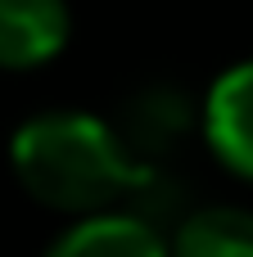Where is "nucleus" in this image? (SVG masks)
<instances>
[{
    "label": "nucleus",
    "instance_id": "obj_2",
    "mask_svg": "<svg viewBox=\"0 0 253 257\" xmlns=\"http://www.w3.org/2000/svg\"><path fill=\"white\" fill-rule=\"evenodd\" d=\"M204 131L213 154L253 181V59L217 77L204 104Z\"/></svg>",
    "mask_w": 253,
    "mask_h": 257
},
{
    "label": "nucleus",
    "instance_id": "obj_4",
    "mask_svg": "<svg viewBox=\"0 0 253 257\" xmlns=\"http://www.w3.org/2000/svg\"><path fill=\"white\" fill-rule=\"evenodd\" d=\"M45 257H167L163 235L131 212H95L54 239Z\"/></svg>",
    "mask_w": 253,
    "mask_h": 257
},
{
    "label": "nucleus",
    "instance_id": "obj_5",
    "mask_svg": "<svg viewBox=\"0 0 253 257\" xmlns=\"http://www.w3.org/2000/svg\"><path fill=\"white\" fill-rule=\"evenodd\" d=\"M172 257H253V212L204 208L181 221Z\"/></svg>",
    "mask_w": 253,
    "mask_h": 257
},
{
    "label": "nucleus",
    "instance_id": "obj_3",
    "mask_svg": "<svg viewBox=\"0 0 253 257\" xmlns=\"http://www.w3.org/2000/svg\"><path fill=\"white\" fill-rule=\"evenodd\" d=\"M68 41L63 0H0V68H41Z\"/></svg>",
    "mask_w": 253,
    "mask_h": 257
},
{
    "label": "nucleus",
    "instance_id": "obj_6",
    "mask_svg": "<svg viewBox=\"0 0 253 257\" xmlns=\"http://www.w3.org/2000/svg\"><path fill=\"white\" fill-rule=\"evenodd\" d=\"M186 126V104H177L172 95H145L140 99V113L131 117V140L145 145V140H167L172 131Z\"/></svg>",
    "mask_w": 253,
    "mask_h": 257
},
{
    "label": "nucleus",
    "instance_id": "obj_1",
    "mask_svg": "<svg viewBox=\"0 0 253 257\" xmlns=\"http://www.w3.org/2000/svg\"><path fill=\"white\" fill-rule=\"evenodd\" d=\"M18 185L59 212H95L122 190L140 185L122 140L91 113H41L18 126L9 145Z\"/></svg>",
    "mask_w": 253,
    "mask_h": 257
}]
</instances>
